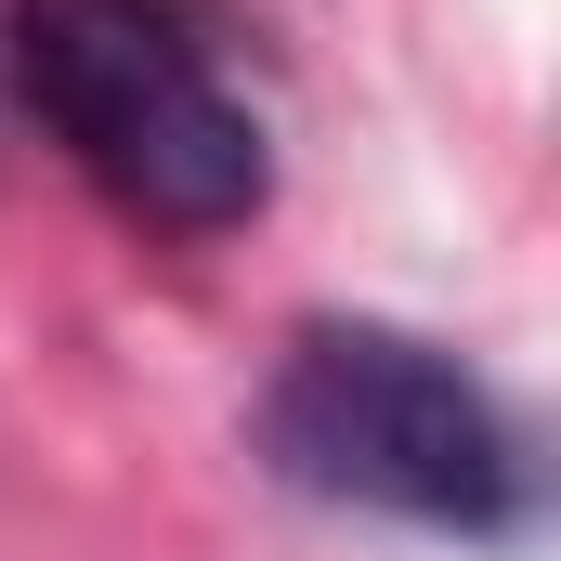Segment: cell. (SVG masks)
Returning a JSON list of instances; mask_svg holds the SVG:
<instances>
[{"instance_id": "cell-1", "label": "cell", "mask_w": 561, "mask_h": 561, "mask_svg": "<svg viewBox=\"0 0 561 561\" xmlns=\"http://www.w3.org/2000/svg\"><path fill=\"white\" fill-rule=\"evenodd\" d=\"M0 79L118 222L249 236L275 209V118L209 0H0Z\"/></svg>"}, {"instance_id": "cell-2", "label": "cell", "mask_w": 561, "mask_h": 561, "mask_svg": "<svg viewBox=\"0 0 561 561\" xmlns=\"http://www.w3.org/2000/svg\"><path fill=\"white\" fill-rule=\"evenodd\" d=\"M249 444L287 496L313 510H366L444 549H523L549 510L536 431L510 419V392L392 313H300L249 405Z\"/></svg>"}]
</instances>
